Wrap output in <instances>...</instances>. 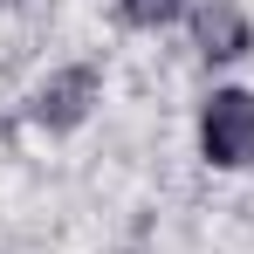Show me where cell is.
Returning <instances> with one entry per match:
<instances>
[{
    "label": "cell",
    "mask_w": 254,
    "mask_h": 254,
    "mask_svg": "<svg viewBox=\"0 0 254 254\" xmlns=\"http://www.w3.org/2000/svg\"><path fill=\"white\" fill-rule=\"evenodd\" d=\"M0 7H14V0H0Z\"/></svg>",
    "instance_id": "5b68a950"
},
{
    "label": "cell",
    "mask_w": 254,
    "mask_h": 254,
    "mask_svg": "<svg viewBox=\"0 0 254 254\" xmlns=\"http://www.w3.org/2000/svg\"><path fill=\"white\" fill-rule=\"evenodd\" d=\"M199 158L220 172L254 165V89H213L199 103Z\"/></svg>",
    "instance_id": "6da1fadb"
},
{
    "label": "cell",
    "mask_w": 254,
    "mask_h": 254,
    "mask_svg": "<svg viewBox=\"0 0 254 254\" xmlns=\"http://www.w3.org/2000/svg\"><path fill=\"white\" fill-rule=\"evenodd\" d=\"M186 28H192L199 62H241V55L254 48V21L234 7V0H192Z\"/></svg>",
    "instance_id": "3957f363"
},
{
    "label": "cell",
    "mask_w": 254,
    "mask_h": 254,
    "mask_svg": "<svg viewBox=\"0 0 254 254\" xmlns=\"http://www.w3.org/2000/svg\"><path fill=\"white\" fill-rule=\"evenodd\" d=\"M96 96H103V69L96 62H69V69H55L35 96H28V117L42 130H76L96 110Z\"/></svg>",
    "instance_id": "7a4b0ae2"
},
{
    "label": "cell",
    "mask_w": 254,
    "mask_h": 254,
    "mask_svg": "<svg viewBox=\"0 0 254 254\" xmlns=\"http://www.w3.org/2000/svg\"><path fill=\"white\" fill-rule=\"evenodd\" d=\"M186 14H192V0H117V21L137 28V35H158L172 21H186Z\"/></svg>",
    "instance_id": "277c9868"
}]
</instances>
